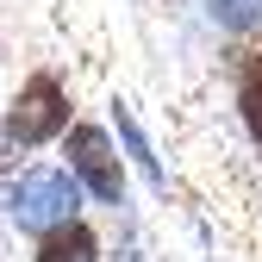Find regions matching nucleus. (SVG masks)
<instances>
[{
  "instance_id": "nucleus-1",
  "label": "nucleus",
  "mask_w": 262,
  "mask_h": 262,
  "mask_svg": "<svg viewBox=\"0 0 262 262\" xmlns=\"http://www.w3.org/2000/svg\"><path fill=\"white\" fill-rule=\"evenodd\" d=\"M7 206L19 225H56V219H75L81 206V181L69 169H38V175H19L13 193H7Z\"/></svg>"
},
{
  "instance_id": "nucleus-2",
  "label": "nucleus",
  "mask_w": 262,
  "mask_h": 262,
  "mask_svg": "<svg viewBox=\"0 0 262 262\" xmlns=\"http://www.w3.org/2000/svg\"><path fill=\"white\" fill-rule=\"evenodd\" d=\"M7 131H13V144H44L56 131H69V94H62V81L56 75H31L19 88L13 113H7Z\"/></svg>"
},
{
  "instance_id": "nucleus-3",
  "label": "nucleus",
  "mask_w": 262,
  "mask_h": 262,
  "mask_svg": "<svg viewBox=\"0 0 262 262\" xmlns=\"http://www.w3.org/2000/svg\"><path fill=\"white\" fill-rule=\"evenodd\" d=\"M69 175L94 193V200H119L125 193V169H119V156H113L100 125H75L69 131Z\"/></svg>"
},
{
  "instance_id": "nucleus-4",
  "label": "nucleus",
  "mask_w": 262,
  "mask_h": 262,
  "mask_svg": "<svg viewBox=\"0 0 262 262\" xmlns=\"http://www.w3.org/2000/svg\"><path fill=\"white\" fill-rule=\"evenodd\" d=\"M38 262H100V237L81 219H56L38 237Z\"/></svg>"
},
{
  "instance_id": "nucleus-5",
  "label": "nucleus",
  "mask_w": 262,
  "mask_h": 262,
  "mask_svg": "<svg viewBox=\"0 0 262 262\" xmlns=\"http://www.w3.org/2000/svg\"><path fill=\"white\" fill-rule=\"evenodd\" d=\"M237 113L262 138V50H244V62H237Z\"/></svg>"
},
{
  "instance_id": "nucleus-6",
  "label": "nucleus",
  "mask_w": 262,
  "mask_h": 262,
  "mask_svg": "<svg viewBox=\"0 0 262 262\" xmlns=\"http://www.w3.org/2000/svg\"><path fill=\"white\" fill-rule=\"evenodd\" d=\"M206 13L225 31H250V25H262V0H206Z\"/></svg>"
},
{
  "instance_id": "nucleus-7",
  "label": "nucleus",
  "mask_w": 262,
  "mask_h": 262,
  "mask_svg": "<svg viewBox=\"0 0 262 262\" xmlns=\"http://www.w3.org/2000/svg\"><path fill=\"white\" fill-rule=\"evenodd\" d=\"M256 144H262V138H256Z\"/></svg>"
}]
</instances>
